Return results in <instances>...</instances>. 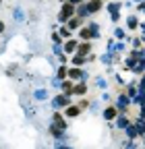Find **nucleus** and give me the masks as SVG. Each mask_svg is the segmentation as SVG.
Returning a JSON list of instances; mask_svg holds the SVG:
<instances>
[{"instance_id": "obj_1", "label": "nucleus", "mask_w": 145, "mask_h": 149, "mask_svg": "<svg viewBox=\"0 0 145 149\" xmlns=\"http://www.w3.org/2000/svg\"><path fill=\"white\" fill-rule=\"evenodd\" d=\"M75 8L77 6H72L70 2H64L62 4V8H60V15H58V23L62 25V23H66L70 17H75Z\"/></svg>"}, {"instance_id": "obj_2", "label": "nucleus", "mask_w": 145, "mask_h": 149, "mask_svg": "<svg viewBox=\"0 0 145 149\" xmlns=\"http://www.w3.org/2000/svg\"><path fill=\"white\" fill-rule=\"evenodd\" d=\"M114 106H116L118 112H126V108L131 106V97L126 95V93H120V95L116 97V102H114Z\"/></svg>"}, {"instance_id": "obj_3", "label": "nucleus", "mask_w": 145, "mask_h": 149, "mask_svg": "<svg viewBox=\"0 0 145 149\" xmlns=\"http://www.w3.org/2000/svg\"><path fill=\"white\" fill-rule=\"evenodd\" d=\"M68 104H70V97H66L64 93H62V95H56V97L52 100V108H54V110H60V108H66Z\"/></svg>"}, {"instance_id": "obj_4", "label": "nucleus", "mask_w": 145, "mask_h": 149, "mask_svg": "<svg viewBox=\"0 0 145 149\" xmlns=\"http://www.w3.org/2000/svg\"><path fill=\"white\" fill-rule=\"evenodd\" d=\"M77 46H79V40H75V37H68V40L62 44V52H64V54H75Z\"/></svg>"}, {"instance_id": "obj_5", "label": "nucleus", "mask_w": 145, "mask_h": 149, "mask_svg": "<svg viewBox=\"0 0 145 149\" xmlns=\"http://www.w3.org/2000/svg\"><path fill=\"white\" fill-rule=\"evenodd\" d=\"M116 114H118L116 106H108V108H104V110H102V118H104V120H108V122L114 120V118H116Z\"/></svg>"}, {"instance_id": "obj_6", "label": "nucleus", "mask_w": 145, "mask_h": 149, "mask_svg": "<svg viewBox=\"0 0 145 149\" xmlns=\"http://www.w3.org/2000/svg\"><path fill=\"white\" fill-rule=\"evenodd\" d=\"M72 85H75V81H70V79H62L60 81V89L66 97H72Z\"/></svg>"}, {"instance_id": "obj_7", "label": "nucleus", "mask_w": 145, "mask_h": 149, "mask_svg": "<svg viewBox=\"0 0 145 149\" xmlns=\"http://www.w3.org/2000/svg\"><path fill=\"white\" fill-rule=\"evenodd\" d=\"M129 122H131V120L126 118V114H124V112H118V114H116V118H114V126H116V128H120V130H122L126 124H129Z\"/></svg>"}, {"instance_id": "obj_8", "label": "nucleus", "mask_w": 145, "mask_h": 149, "mask_svg": "<svg viewBox=\"0 0 145 149\" xmlns=\"http://www.w3.org/2000/svg\"><path fill=\"white\" fill-rule=\"evenodd\" d=\"M91 13H89V8H87V4L85 2H81V4H77V8H75V17H79V19H85V17H89Z\"/></svg>"}, {"instance_id": "obj_9", "label": "nucleus", "mask_w": 145, "mask_h": 149, "mask_svg": "<svg viewBox=\"0 0 145 149\" xmlns=\"http://www.w3.org/2000/svg\"><path fill=\"white\" fill-rule=\"evenodd\" d=\"M87 93V85L83 83V81H79L77 85H72V95H79V97H83Z\"/></svg>"}, {"instance_id": "obj_10", "label": "nucleus", "mask_w": 145, "mask_h": 149, "mask_svg": "<svg viewBox=\"0 0 145 149\" xmlns=\"http://www.w3.org/2000/svg\"><path fill=\"white\" fill-rule=\"evenodd\" d=\"M83 25V19H79V17H70L68 21H66V27L70 29V31H75V29H79Z\"/></svg>"}, {"instance_id": "obj_11", "label": "nucleus", "mask_w": 145, "mask_h": 149, "mask_svg": "<svg viewBox=\"0 0 145 149\" xmlns=\"http://www.w3.org/2000/svg\"><path fill=\"white\" fill-rule=\"evenodd\" d=\"M79 37L83 42H91V40H96V35H93V31L89 29V27H83L81 31H79Z\"/></svg>"}, {"instance_id": "obj_12", "label": "nucleus", "mask_w": 145, "mask_h": 149, "mask_svg": "<svg viewBox=\"0 0 145 149\" xmlns=\"http://www.w3.org/2000/svg\"><path fill=\"white\" fill-rule=\"evenodd\" d=\"M122 130H124L126 139H137V137H139V135H137V128H135V124H131V122L126 124V126H124Z\"/></svg>"}, {"instance_id": "obj_13", "label": "nucleus", "mask_w": 145, "mask_h": 149, "mask_svg": "<svg viewBox=\"0 0 145 149\" xmlns=\"http://www.w3.org/2000/svg\"><path fill=\"white\" fill-rule=\"evenodd\" d=\"M52 122L56 124V126H60L62 130H66V120H64V118H62V116L58 114V110L54 112V116H52Z\"/></svg>"}, {"instance_id": "obj_14", "label": "nucleus", "mask_w": 145, "mask_h": 149, "mask_svg": "<svg viewBox=\"0 0 145 149\" xmlns=\"http://www.w3.org/2000/svg\"><path fill=\"white\" fill-rule=\"evenodd\" d=\"M50 133H52V137L54 139H64V130L60 128V126H56V124H50Z\"/></svg>"}, {"instance_id": "obj_15", "label": "nucleus", "mask_w": 145, "mask_h": 149, "mask_svg": "<svg viewBox=\"0 0 145 149\" xmlns=\"http://www.w3.org/2000/svg\"><path fill=\"white\" fill-rule=\"evenodd\" d=\"M81 72H83V70H81L79 66H75V68H68L66 77H68L70 81H79V79H81Z\"/></svg>"}, {"instance_id": "obj_16", "label": "nucleus", "mask_w": 145, "mask_h": 149, "mask_svg": "<svg viewBox=\"0 0 145 149\" xmlns=\"http://www.w3.org/2000/svg\"><path fill=\"white\" fill-rule=\"evenodd\" d=\"M79 114H81V106H72V104L66 106V116H68V118H75V116H79Z\"/></svg>"}, {"instance_id": "obj_17", "label": "nucleus", "mask_w": 145, "mask_h": 149, "mask_svg": "<svg viewBox=\"0 0 145 149\" xmlns=\"http://www.w3.org/2000/svg\"><path fill=\"white\" fill-rule=\"evenodd\" d=\"M77 54H81V56H87L89 52H91V44H89V42H83V44H79L77 46V50H75Z\"/></svg>"}, {"instance_id": "obj_18", "label": "nucleus", "mask_w": 145, "mask_h": 149, "mask_svg": "<svg viewBox=\"0 0 145 149\" xmlns=\"http://www.w3.org/2000/svg\"><path fill=\"white\" fill-rule=\"evenodd\" d=\"M85 4H87L89 13H98L102 8V0H89V2H85Z\"/></svg>"}, {"instance_id": "obj_19", "label": "nucleus", "mask_w": 145, "mask_h": 149, "mask_svg": "<svg viewBox=\"0 0 145 149\" xmlns=\"http://www.w3.org/2000/svg\"><path fill=\"white\" fill-rule=\"evenodd\" d=\"M137 27H139L137 17L135 15H129V17H126V29H137Z\"/></svg>"}, {"instance_id": "obj_20", "label": "nucleus", "mask_w": 145, "mask_h": 149, "mask_svg": "<svg viewBox=\"0 0 145 149\" xmlns=\"http://www.w3.org/2000/svg\"><path fill=\"white\" fill-rule=\"evenodd\" d=\"M70 62H72V66H83L87 60H85V56H81V54L75 52V56H72V60H70Z\"/></svg>"}, {"instance_id": "obj_21", "label": "nucleus", "mask_w": 145, "mask_h": 149, "mask_svg": "<svg viewBox=\"0 0 145 149\" xmlns=\"http://www.w3.org/2000/svg\"><path fill=\"white\" fill-rule=\"evenodd\" d=\"M135 128H137V135H139V137H143V135H145V120H143V118H137Z\"/></svg>"}, {"instance_id": "obj_22", "label": "nucleus", "mask_w": 145, "mask_h": 149, "mask_svg": "<svg viewBox=\"0 0 145 149\" xmlns=\"http://www.w3.org/2000/svg\"><path fill=\"white\" fill-rule=\"evenodd\" d=\"M133 72H135V74H143V72H145V58H141V60H137V64H135V68H133Z\"/></svg>"}, {"instance_id": "obj_23", "label": "nucleus", "mask_w": 145, "mask_h": 149, "mask_svg": "<svg viewBox=\"0 0 145 149\" xmlns=\"http://www.w3.org/2000/svg\"><path fill=\"white\" fill-rule=\"evenodd\" d=\"M137 64V58H133V56H129V58L124 60V70H133Z\"/></svg>"}, {"instance_id": "obj_24", "label": "nucleus", "mask_w": 145, "mask_h": 149, "mask_svg": "<svg viewBox=\"0 0 145 149\" xmlns=\"http://www.w3.org/2000/svg\"><path fill=\"white\" fill-rule=\"evenodd\" d=\"M104 64H112V60H114V52H106V54H102V58H100Z\"/></svg>"}, {"instance_id": "obj_25", "label": "nucleus", "mask_w": 145, "mask_h": 149, "mask_svg": "<svg viewBox=\"0 0 145 149\" xmlns=\"http://www.w3.org/2000/svg\"><path fill=\"white\" fill-rule=\"evenodd\" d=\"M33 97L38 100V102H42V100H48V91H46V89H38V91L33 93Z\"/></svg>"}, {"instance_id": "obj_26", "label": "nucleus", "mask_w": 145, "mask_h": 149, "mask_svg": "<svg viewBox=\"0 0 145 149\" xmlns=\"http://www.w3.org/2000/svg\"><path fill=\"white\" fill-rule=\"evenodd\" d=\"M114 37H116V40H129V37H126V31L122 27H116L114 29Z\"/></svg>"}, {"instance_id": "obj_27", "label": "nucleus", "mask_w": 145, "mask_h": 149, "mask_svg": "<svg viewBox=\"0 0 145 149\" xmlns=\"http://www.w3.org/2000/svg\"><path fill=\"white\" fill-rule=\"evenodd\" d=\"M108 13H116V10H120L122 8V2H108Z\"/></svg>"}, {"instance_id": "obj_28", "label": "nucleus", "mask_w": 145, "mask_h": 149, "mask_svg": "<svg viewBox=\"0 0 145 149\" xmlns=\"http://www.w3.org/2000/svg\"><path fill=\"white\" fill-rule=\"evenodd\" d=\"M66 72H68V68H66L64 64H60V66H58V70H56V77L62 81V79H66Z\"/></svg>"}, {"instance_id": "obj_29", "label": "nucleus", "mask_w": 145, "mask_h": 149, "mask_svg": "<svg viewBox=\"0 0 145 149\" xmlns=\"http://www.w3.org/2000/svg\"><path fill=\"white\" fill-rule=\"evenodd\" d=\"M135 93H137V83L133 81V83H129V85H126V95H129V97H133Z\"/></svg>"}, {"instance_id": "obj_30", "label": "nucleus", "mask_w": 145, "mask_h": 149, "mask_svg": "<svg viewBox=\"0 0 145 149\" xmlns=\"http://www.w3.org/2000/svg\"><path fill=\"white\" fill-rule=\"evenodd\" d=\"M93 83H96V87H98V89H106V87H108V83H106V79H104V77H96V79H93Z\"/></svg>"}, {"instance_id": "obj_31", "label": "nucleus", "mask_w": 145, "mask_h": 149, "mask_svg": "<svg viewBox=\"0 0 145 149\" xmlns=\"http://www.w3.org/2000/svg\"><path fill=\"white\" fill-rule=\"evenodd\" d=\"M87 27H89V29H91V31H93V35H96V40H98V37H100V25L91 21V23H89Z\"/></svg>"}, {"instance_id": "obj_32", "label": "nucleus", "mask_w": 145, "mask_h": 149, "mask_svg": "<svg viewBox=\"0 0 145 149\" xmlns=\"http://www.w3.org/2000/svg\"><path fill=\"white\" fill-rule=\"evenodd\" d=\"M70 33H72V31H70L68 27H60V33H58V35L62 37V40H68V37H70Z\"/></svg>"}, {"instance_id": "obj_33", "label": "nucleus", "mask_w": 145, "mask_h": 149, "mask_svg": "<svg viewBox=\"0 0 145 149\" xmlns=\"http://www.w3.org/2000/svg\"><path fill=\"white\" fill-rule=\"evenodd\" d=\"M110 21H112V23H118V21H120V10L110 13Z\"/></svg>"}, {"instance_id": "obj_34", "label": "nucleus", "mask_w": 145, "mask_h": 149, "mask_svg": "<svg viewBox=\"0 0 145 149\" xmlns=\"http://www.w3.org/2000/svg\"><path fill=\"white\" fill-rule=\"evenodd\" d=\"M52 42H54V44H62V37H60L58 33H52Z\"/></svg>"}, {"instance_id": "obj_35", "label": "nucleus", "mask_w": 145, "mask_h": 149, "mask_svg": "<svg viewBox=\"0 0 145 149\" xmlns=\"http://www.w3.org/2000/svg\"><path fill=\"white\" fill-rule=\"evenodd\" d=\"M124 48H126V46H124L122 42H120V44H114V52H124Z\"/></svg>"}, {"instance_id": "obj_36", "label": "nucleus", "mask_w": 145, "mask_h": 149, "mask_svg": "<svg viewBox=\"0 0 145 149\" xmlns=\"http://www.w3.org/2000/svg\"><path fill=\"white\" fill-rule=\"evenodd\" d=\"M54 54H62V44H54Z\"/></svg>"}, {"instance_id": "obj_37", "label": "nucleus", "mask_w": 145, "mask_h": 149, "mask_svg": "<svg viewBox=\"0 0 145 149\" xmlns=\"http://www.w3.org/2000/svg\"><path fill=\"white\" fill-rule=\"evenodd\" d=\"M89 110H91V112H98V110H100V104H98V102H91V104H89Z\"/></svg>"}, {"instance_id": "obj_38", "label": "nucleus", "mask_w": 145, "mask_h": 149, "mask_svg": "<svg viewBox=\"0 0 145 149\" xmlns=\"http://www.w3.org/2000/svg\"><path fill=\"white\" fill-rule=\"evenodd\" d=\"M102 100H104V102H110V93H108L106 89H104V93H102Z\"/></svg>"}, {"instance_id": "obj_39", "label": "nucleus", "mask_w": 145, "mask_h": 149, "mask_svg": "<svg viewBox=\"0 0 145 149\" xmlns=\"http://www.w3.org/2000/svg\"><path fill=\"white\" fill-rule=\"evenodd\" d=\"M58 60H60V64H66V56H64V52L58 54Z\"/></svg>"}, {"instance_id": "obj_40", "label": "nucleus", "mask_w": 145, "mask_h": 149, "mask_svg": "<svg viewBox=\"0 0 145 149\" xmlns=\"http://www.w3.org/2000/svg\"><path fill=\"white\" fill-rule=\"evenodd\" d=\"M141 46V37H135V40H133V48H139Z\"/></svg>"}, {"instance_id": "obj_41", "label": "nucleus", "mask_w": 145, "mask_h": 149, "mask_svg": "<svg viewBox=\"0 0 145 149\" xmlns=\"http://www.w3.org/2000/svg\"><path fill=\"white\" fill-rule=\"evenodd\" d=\"M137 10H141V13H145V0H143V2H139V4H137Z\"/></svg>"}, {"instance_id": "obj_42", "label": "nucleus", "mask_w": 145, "mask_h": 149, "mask_svg": "<svg viewBox=\"0 0 145 149\" xmlns=\"http://www.w3.org/2000/svg\"><path fill=\"white\" fill-rule=\"evenodd\" d=\"M68 2H70L72 6H77V4H81V2H83V0H68Z\"/></svg>"}, {"instance_id": "obj_43", "label": "nucleus", "mask_w": 145, "mask_h": 149, "mask_svg": "<svg viewBox=\"0 0 145 149\" xmlns=\"http://www.w3.org/2000/svg\"><path fill=\"white\" fill-rule=\"evenodd\" d=\"M2 31H4V23H2V21H0V33H2Z\"/></svg>"}, {"instance_id": "obj_44", "label": "nucleus", "mask_w": 145, "mask_h": 149, "mask_svg": "<svg viewBox=\"0 0 145 149\" xmlns=\"http://www.w3.org/2000/svg\"><path fill=\"white\" fill-rule=\"evenodd\" d=\"M133 2H143V0H133Z\"/></svg>"}, {"instance_id": "obj_45", "label": "nucleus", "mask_w": 145, "mask_h": 149, "mask_svg": "<svg viewBox=\"0 0 145 149\" xmlns=\"http://www.w3.org/2000/svg\"><path fill=\"white\" fill-rule=\"evenodd\" d=\"M143 145H145V135H143Z\"/></svg>"}, {"instance_id": "obj_46", "label": "nucleus", "mask_w": 145, "mask_h": 149, "mask_svg": "<svg viewBox=\"0 0 145 149\" xmlns=\"http://www.w3.org/2000/svg\"><path fill=\"white\" fill-rule=\"evenodd\" d=\"M0 2H2V0H0Z\"/></svg>"}]
</instances>
